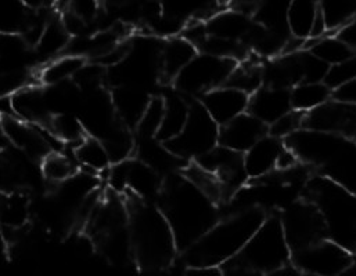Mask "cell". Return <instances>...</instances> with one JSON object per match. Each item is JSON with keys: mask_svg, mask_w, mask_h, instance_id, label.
<instances>
[{"mask_svg": "<svg viewBox=\"0 0 356 276\" xmlns=\"http://www.w3.org/2000/svg\"><path fill=\"white\" fill-rule=\"evenodd\" d=\"M161 203L178 250L186 252L218 223L216 205L186 177L172 178L164 187Z\"/></svg>", "mask_w": 356, "mask_h": 276, "instance_id": "cell-1", "label": "cell"}, {"mask_svg": "<svg viewBox=\"0 0 356 276\" xmlns=\"http://www.w3.org/2000/svg\"><path fill=\"white\" fill-rule=\"evenodd\" d=\"M265 218L262 209L251 207L218 221L186 250V263L188 267H220L241 252Z\"/></svg>", "mask_w": 356, "mask_h": 276, "instance_id": "cell-2", "label": "cell"}, {"mask_svg": "<svg viewBox=\"0 0 356 276\" xmlns=\"http://www.w3.org/2000/svg\"><path fill=\"white\" fill-rule=\"evenodd\" d=\"M134 261L143 270L168 267L177 255V242L170 223L154 206L136 203L129 212Z\"/></svg>", "mask_w": 356, "mask_h": 276, "instance_id": "cell-3", "label": "cell"}, {"mask_svg": "<svg viewBox=\"0 0 356 276\" xmlns=\"http://www.w3.org/2000/svg\"><path fill=\"white\" fill-rule=\"evenodd\" d=\"M308 200L319 210L327 239L350 253L356 252V195L325 175L307 185Z\"/></svg>", "mask_w": 356, "mask_h": 276, "instance_id": "cell-4", "label": "cell"}, {"mask_svg": "<svg viewBox=\"0 0 356 276\" xmlns=\"http://www.w3.org/2000/svg\"><path fill=\"white\" fill-rule=\"evenodd\" d=\"M85 227L97 250L108 261L125 264L134 260L129 216L118 200L113 198L100 199L88 217Z\"/></svg>", "mask_w": 356, "mask_h": 276, "instance_id": "cell-5", "label": "cell"}, {"mask_svg": "<svg viewBox=\"0 0 356 276\" xmlns=\"http://www.w3.org/2000/svg\"><path fill=\"white\" fill-rule=\"evenodd\" d=\"M233 259L265 275L289 266L291 250L286 241L280 218L275 216L266 217L241 252Z\"/></svg>", "mask_w": 356, "mask_h": 276, "instance_id": "cell-6", "label": "cell"}, {"mask_svg": "<svg viewBox=\"0 0 356 276\" xmlns=\"http://www.w3.org/2000/svg\"><path fill=\"white\" fill-rule=\"evenodd\" d=\"M237 67L232 58L197 53L195 57L179 72L174 83L186 96H202L209 90L223 86Z\"/></svg>", "mask_w": 356, "mask_h": 276, "instance_id": "cell-7", "label": "cell"}, {"mask_svg": "<svg viewBox=\"0 0 356 276\" xmlns=\"http://www.w3.org/2000/svg\"><path fill=\"white\" fill-rule=\"evenodd\" d=\"M219 130L220 128L201 103H194L190 105V114L180 135L165 145L180 159L198 160L219 145Z\"/></svg>", "mask_w": 356, "mask_h": 276, "instance_id": "cell-8", "label": "cell"}, {"mask_svg": "<svg viewBox=\"0 0 356 276\" xmlns=\"http://www.w3.org/2000/svg\"><path fill=\"white\" fill-rule=\"evenodd\" d=\"M279 218L291 253L327 238L323 218L308 199L293 202Z\"/></svg>", "mask_w": 356, "mask_h": 276, "instance_id": "cell-9", "label": "cell"}, {"mask_svg": "<svg viewBox=\"0 0 356 276\" xmlns=\"http://www.w3.org/2000/svg\"><path fill=\"white\" fill-rule=\"evenodd\" d=\"M351 138L302 128L284 139L298 160L323 169L333 162L348 145Z\"/></svg>", "mask_w": 356, "mask_h": 276, "instance_id": "cell-10", "label": "cell"}, {"mask_svg": "<svg viewBox=\"0 0 356 276\" xmlns=\"http://www.w3.org/2000/svg\"><path fill=\"white\" fill-rule=\"evenodd\" d=\"M291 260L301 274L340 276L353 261V256L348 250L326 238L291 253Z\"/></svg>", "mask_w": 356, "mask_h": 276, "instance_id": "cell-11", "label": "cell"}, {"mask_svg": "<svg viewBox=\"0 0 356 276\" xmlns=\"http://www.w3.org/2000/svg\"><path fill=\"white\" fill-rule=\"evenodd\" d=\"M108 182L114 191H131L140 199L153 198L161 189L159 173L140 159L117 162L108 171Z\"/></svg>", "mask_w": 356, "mask_h": 276, "instance_id": "cell-12", "label": "cell"}, {"mask_svg": "<svg viewBox=\"0 0 356 276\" xmlns=\"http://www.w3.org/2000/svg\"><path fill=\"white\" fill-rule=\"evenodd\" d=\"M0 129L15 148L35 159H43L50 152H56L54 142H60L43 126L21 121L17 117H1Z\"/></svg>", "mask_w": 356, "mask_h": 276, "instance_id": "cell-13", "label": "cell"}, {"mask_svg": "<svg viewBox=\"0 0 356 276\" xmlns=\"http://www.w3.org/2000/svg\"><path fill=\"white\" fill-rule=\"evenodd\" d=\"M304 128L339 135L343 137L356 136V105L339 100H329L319 108L305 114Z\"/></svg>", "mask_w": 356, "mask_h": 276, "instance_id": "cell-14", "label": "cell"}, {"mask_svg": "<svg viewBox=\"0 0 356 276\" xmlns=\"http://www.w3.org/2000/svg\"><path fill=\"white\" fill-rule=\"evenodd\" d=\"M195 162L219 178L227 196L238 191L245 178H248L244 170L243 153L234 152L222 145L215 146L211 152Z\"/></svg>", "mask_w": 356, "mask_h": 276, "instance_id": "cell-15", "label": "cell"}, {"mask_svg": "<svg viewBox=\"0 0 356 276\" xmlns=\"http://www.w3.org/2000/svg\"><path fill=\"white\" fill-rule=\"evenodd\" d=\"M250 96L230 86H219L201 96V105L215 123L222 128L248 110Z\"/></svg>", "mask_w": 356, "mask_h": 276, "instance_id": "cell-16", "label": "cell"}, {"mask_svg": "<svg viewBox=\"0 0 356 276\" xmlns=\"http://www.w3.org/2000/svg\"><path fill=\"white\" fill-rule=\"evenodd\" d=\"M293 111L289 89L262 86L250 96L247 112L265 126L273 125L276 121Z\"/></svg>", "mask_w": 356, "mask_h": 276, "instance_id": "cell-17", "label": "cell"}, {"mask_svg": "<svg viewBox=\"0 0 356 276\" xmlns=\"http://www.w3.org/2000/svg\"><path fill=\"white\" fill-rule=\"evenodd\" d=\"M204 25L208 36L233 43H241L243 40L250 39L257 26L252 24L248 14L236 8L218 11L204 21Z\"/></svg>", "mask_w": 356, "mask_h": 276, "instance_id": "cell-18", "label": "cell"}, {"mask_svg": "<svg viewBox=\"0 0 356 276\" xmlns=\"http://www.w3.org/2000/svg\"><path fill=\"white\" fill-rule=\"evenodd\" d=\"M284 148V141L265 135L247 152L243 153L244 170L248 178L258 180L276 170L279 156Z\"/></svg>", "mask_w": 356, "mask_h": 276, "instance_id": "cell-19", "label": "cell"}, {"mask_svg": "<svg viewBox=\"0 0 356 276\" xmlns=\"http://www.w3.org/2000/svg\"><path fill=\"white\" fill-rule=\"evenodd\" d=\"M266 128L248 112L237 117L219 130V145L238 153L247 152L259 138L266 135Z\"/></svg>", "mask_w": 356, "mask_h": 276, "instance_id": "cell-20", "label": "cell"}, {"mask_svg": "<svg viewBox=\"0 0 356 276\" xmlns=\"http://www.w3.org/2000/svg\"><path fill=\"white\" fill-rule=\"evenodd\" d=\"M195 46L186 37H172L163 43L160 55V79L174 82L179 72L195 57Z\"/></svg>", "mask_w": 356, "mask_h": 276, "instance_id": "cell-21", "label": "cell"}, {"mask_svg": "<svg viewBox=\"0 0 356 276\" xmlns=\"http://www.w3.org/2000/svg\"><path fill=\"white\" fill-rule=\"evenodd\" d=\"M152 98L134 86H120L111 96V101L118 119L125 126H136Z\"/></svg>", "mask_w": 356, "mask_h": 276, "instance_id": "cell-22", "label": "cell"}, {"mask_svg": "<svg viewBox=\"0 0 356 276\" xmlns=\"http://www.w3.org/2000/svg\"><path fill=\"white\" fill-rule=\"evenodd\" d=\"M218 3L219 0H161V11L174 24L204 21L219 11Z\"/></svg>", "mask_w": 356, "mask_h": 276, "instance_id": "cell-23", "label": "cell"}, {"mask_svg": "<svg viewBox=\"0 0 356 276\" xmlns=\"http://www.w3.org/2000/svg\"><path fill=\"white\" fill-rule=\"evenodd\" d=\"M11 107L14 117L21 121L46 126L51 117L47 112V104L42 93L35 87H22L11 96Z\"/></svg>", "mask_w": 356, "mask_h": 276, "instance_id": "cell-24", "label": "cell"}, {"mask_svg": "<svg viewBox=\"0 0 356 276\" xmlns=\"http://www.w3.org/2000/svg\"><path fill=\"white\" fill-rule=\"evenodd\" d=\"M321 15V0H293L287 14V28L291 36L307 40Z\"/></svg>", "mask_w": 356, "mask_h": 276, "instance_id": "cell-25", "label": "cell"}, {"mask_svg": "<svg viewBox=\"0 0 356 276\" xmlns=\"http://www.w3.org/2000/svg\"><path fill=\"white\" fill-rule=\"evenodd\" d=\"M294 111L309 114L333 97V90L325 82H302L290 89Z\"/></svg>", "mask_w": 356, "mask_h": 276, "instance_id": "cell-26", "label": "cell"}, {"mask_svg": "<svg viewBox=\"0 0 356 276\" xmlns=\"http://www.w3.org/2000/svg\"><path fill=\"white\" fill-rule=\"evenodd\" d=\"M325 177L356 195V141H350L341 153L322 169Z\"/></svg>", "mask_w": 356, "mask_h": 276, "instance_id": "cell-27", "label": "cell"}, {"mask_svg": "<svg viewBox=\"0 0 356 276\" xmlns=\"http://www.w3.org/2000/svg\"><path fill=\"white\" fill-rule=\"evenodd\" d=\"M164 103V118L157 133V138L161 142L167 144L179 136L183 130L190 114V104L179 94L165 97Z\"/></svg>", "mask_w": 356, "mask_h": 276, "instance_id": "cell-28", "label": "cell"}, {"mask_svg": "<svg viewBox=\"0 0 356 276\" xmlns=\"http://www.w3.org/2000/svg\"><path fill=\"white\" fill-rule=\"evenodd\" d=\"M74 155L78 163L90 171H104L110 167L113 159L104 145L97 137H86L75 145Z\"/></svg>", "mask_w": 356, "mask_h": 276, "instance_id": "cell-29", "label": "cell"}, {"mask_svg": "<svg viewBox=\"0 0 356 276\" xmlns=\"http://www.w3.org/2000/svg\"><path fill=\"white\" fill-rule=\"evenodd\" d=\"M305 43H309L307 50L329 67L337 65L355 54L336 33L326 35L315 40L307 39Z\"/></svg>", "mask_w": 356, "mask_h": 276, "instance_id": "cell-30", "label": "cell"}, {"mask_svg": "<svg viewBox=\"0 0 356 276\" xmlns=\"http://www.w3.org/2000/svg\"><path fill=\"white\" fill-rule=\"evenodd\" d=\"M293 0H262L255 10L257 22L265 29L284 36L287 28V14Z\"/></svg>", "mask_w": 356, "mask_h": 276, "instance_id": "cell-31", "label": "cell"}, {"mask_svg": "<svg viewBox=\"0 0 356 276\" xmlns=\"http://www.w3.org/2000/svg\"><path fill=\"white\" fill-rule=\"evenodd\" d=\"M70 43V33L64 24L58 19H51L46 24L39 40L36 42V53L44 58H56L58 54H64Z\"/></svg>", "mask_w": 356, "mask_h": 276, "instance_id": "cell-32", "label": "cell"}, {"mask_svg": "<svg viewBox=\"0 0 356 276\" xmlns=\"http://www.w3.org/2000/svg\"><path fill=\"white\" fill-rule=\"evenodd\" d=\"M31 18V10L22 0H0V33H24Z\"/></svg>", "mask_w": 356, "mask_h": 276, "instance_id": "cell-33", "label": "cell"}, {"mask_svg": "<svg viewBox=\"0 0 356 276\" xmlns=\"http://www.w3.org/2000/svg\"><path fill=\"white\" fill-rule=\"evenodd\" d=\"M29 218V202L22 192L7 193L0 212V228L19 231Z\"/></svg>", "mask_w": 356, "mask_h": 276, "instance_id": "cell-34", "label": "cell"}, {"mask_svg": "<svg viewBox=\"0 0 356 276\" xmlns=\"http://www.w3.org/2000/svg\"><path fill=\"white\" fill-rule=\"evenodd\" d=\"M28 171L17 155L3 149L0 152V192H19L25 185Z\"/></svg>", "mask_w": 356, "mask_h": 276, "instance_id": "cell-35", "label": "cell"}, {"mask_svg": "<svg viewBox=\"0 0 356 276\" xmlns=\"http://www.w3.org/2000/svg\"><path fill=\"white\" fill-rule=\"evenodd\" d=\"M85 58L75 55H61L50 61L40 72V80L44 85H60L71 78H75L78 72L85 67Z\"/></svg>", "mask_w": 356, "mask_h": 276, "instance_id": "cell-36", "label": "cell"}, {"mask_svg": "<svg viewBox=\"0 0 356 276\" xmlns=\"http://www.w3.org/2000/svg\"><path fill=\"white\" fill-rule=\"evenodd\" d=\"M139 156L142 162L153 167L157 173L172 167L180 159L157 137L140 138Z\"/></svg>", "mask_w": 356, "mask_h": 276, "instance_id": "cell-37", "label": "cell"}, {"mask_svg": "<svg viewBox=\"0 0 356 276\" xmlns=\"http://www.w3.org/2000/svg\"><path fill=\"white\" fill-rule=\"evenodd\" d=\"M184 177L205 196H208L215 205L227 198V193L219 178L213 173L201 167L198 163L188 166L186 169Z\"/></svg>", "mask_w": 356, "mask_h": 276, "instance_id": "cell-38", "label": "cell"}, {"mask_svg": "<svg viewBox=\"0 0 356 276\" xmlns=\"http://www.w3.org/2000/svg\"><path fill=\"white\" fill-rule=\"evenodd\" d=\"M321 12L332 33L356 17V0H321Z\"/></svg>", "mask_w": 356, "mask_h": 276, "instance_id": "cell-39", "label": "cell"}, {"mask_svg": "<svg viewBox=\"0 0 356 276\" xmlns=\"http://www.w3.org/2000/svg\"><path fill=\"white\" fill-rule=\"evenodd\" d=\"M262 82H264V71L259 68V65L245 62L243 65L237 64V67L230 74L225 85L234 87L237 90H241L248 96H252L257 90L262 87Z\"/></svg>", "mask_w": 356, "mask_h": 276, "instance_id": "cell-40", "label": "cell"}, {"mask_svg": "<svg viewBox=\"0 0 356 276\" xmlns=\"http://www.w3.org/2000/svg\"><path fill=\"white\" fill-rule=\"evenodd\" d=\"M42 173L47 181L61 184L76 174V164L71 157L56 150L42 159Z\"/></svg>", "mask_w": 356, "mask_h": 276, "instance_id": "cell-41", "label": "cell"}, {"mask_svg": "<svg viewBox=\"0 0 356 276\" xmlns=\"http://www.w3.org/2000/svg\"><path fill=\"white\" fill-rule=\"evenodd\" d=\"M44 129H47L57 139L74 142L75 145L86 137V129L82 122L70 115L51 117Z\"/></svg>", "mask_w": 356, "mask_h": 276, "instance_id": "cell-42", "label": "cell"}, {"mask_svg": "<svg viewBox=\"0 0 356 276\" xmlns=\"http://www.w3.org/2000/svg\"><path fill=\"white\" fill-rule=\"evenodd\" d=\"M164 108H165L164 98L156 97L150 100L146 111L143 112L139 123L136 125L139 137H157V133L160 130V126L164 118Z\"/></svg>", "mask_w": 356, "mask_h": 276, "instance_id": "cell-43", "label": "cell"}, {"mask_svg": "<svg viewBox=\"0 0 356 276\" xmlns=\"http://www.w3.org/2000/svg\"><path fill=\"white\" fill-rule=\"evenodd\" d=\"M356 78V53L353 54L346 61L333 65L329 68L327 76L325 79V83L332 89L336 90L341 87L343 85L351 82Z\"/></svg>", "mask_w": 356, "mask_h": 276, "instance_id": "cell-44", "label": "cell"}, {"mask_svg": "<svg viewBox=\"0 0 356 276\" xmlns=\"http://www.w3.org/2000/svg\"><path fill=\"white\" fill-rule=\"evenodd\" d=\"M304 119L305 114L293 110L291 112H289L287 115H284L283 118H280L269 126V135L284 141L286 138L290 137L291 135L304 128Z\"/></svg>", "mask_w": 356, "mask_h": 276, "instance_id": "cell-45", "label": "cell"}, {"mask_svg": "<svg viewBox=\"0 0 356 276\" xmlns=\"http://www.w3.org/2000/svg\"><path fill=\"white\" fill-rule=\"evenodd\" d=\"M28 76L24 72L0 74V97H10L28 86Z\"/></svg>", "mask_w": 356, "mask_h": 276, "instance_id": "cell-46", "label": "cell"}, {"mask_svg": "<svg viewBox=\"0 0 356 276\" xmlns=\"http://www.w3.org/2000/svg\"><path fill=\"white\" fill-rule=\"evenodd\" d=\"M219 268L222 270L223 276H266L265 274L240 263L236 259H232V260L226 261Z\"/></svg>", "mask_w": 356, "mask_h": 276, "instance_id": "cell-47", "label": "cell"}, {"mask_svg": "<svg viewBox=\"0 0 356 276\" xmlns=\"http://www.w3.org/2000/svg\"><path fill=\"white\" fill-rule=\"evenodd\" d=\"M333 98L346 104L356 105V78L341 87L333 90Z\"/></svg>", "mask_w": 356, "mask_h": 276, "instance_id": "cell-48", "label": "cell"}, {"mask_svg": "<svg viewBox=\"0 0 356 276\" xmlns=\"http://www.w3.org/2000/svg\"><path fill=\"white\" fill-rule=\"evenodd\" d=\"M336 35L354 51L356 53V17H354L351 21H348L346 25H343Z\"/></svg>", "mask_w": 356, "mask_h": 276, "instance_id": "cell-49", "label": "cell"}, {"mask_svg": "<svg viewBox=\"0 0 356 276\" xmlns=\"http://www.w3.org/2000/svg\"><path fill=\"white\" fill-rule=\"evenodd\" d=\"M184 276H223L219 267H188Z\"/></svg>", "mask_w": 356, "mask_h": 276, "instance_id": "cell-50", "label": "cell"}, {"mask_svg": "<svg viewBox=\"0 0 356 276\" xmlns=\"http://www.w3.org/2000/svg\"><path fill=\"white\" fill-rule=\"evenodd\" d=\"M232 1V8H236L238 11H243L245 14H250V12H255L258 4L262 1V0H230Z\"/></svg>", "mask_w": 356, "mask_h": 276, "instance_id": "cell-51", "label": "cell"}, {"mask_svg": "<svg viewBox=\"0 0 356 276\" xmlns=\"http://www.w3.org/2000/svg\"><path fill=\"white\" fill-rule=\"evenodd\" d=\"M29 8H43L49 6H56L60 0H22Z\"/></svg>", "mask_w": 356, "mask_h": 276, "instance_id": "cell-52", "label": "cell"}, {"mask_svg": "<svg viewBox=\"0 0 356 276\" xmlns=\"http://www.w3.org/2000/svg\"><path fill=\"white\" fill-rule=\"evenodd\" d=\"M266 276H302V274L296 268V267H291V266H286L272 274Z\"/></svg>", "mask_w": 356, "mask_h": 276, "instance_id": "cell-53", "label": "cell"}, {"mask_svg": "<svg viewBox=\"0 0 356 276\" xmlns=\"http://www.w3.org/2000/svg\"><path fill=\"white\" fill-rule=\"evenodd\" d=\"M340 276H356V260H353L350 266L340 274Z\"/></svg>", "mask_w": 356, "mask_h": 276, "instance_id": "cell-54", "label": "cell"}, {"mask_svg": "<svg viewBox=\"0 0 356 276\" xmlns=\"http://www.w3.org/2000/svg\"><path fill=\"white\" fill-rule=\"evenodd\" d=\"M4 249H6V241H4L3 231H1V228H0V257L4 255Z\"/></svg>", "mask_w": 356, "mask_h": 276, "instance_id": "cell-55", "label": "cell"}, {"mask_svg": "<svg viewBox=\"0 0 356 276\" xmlns=\"http://www.w3.org/2000/svg\"><path fill=\"white\" fill-rule=\"evenodd\" d=\"M6 196H7V193H6V192H0V212H1V207H3V205H4Z\"/></svg>", "mask_w": 356, "mask_h": 276, "instance_id": "cell-56", "label": "cell"}, {"mask_svg": "<svg viewBox=\"0 0 356 276\" xmlns=\"http://www.w3.org/2000/svg\"><path fill=\"white\" fill-rule=\"evenodd\" d=\"M4 135H3V132H1V129H0V152L4 149Z\"/></svg>", "mask_w": 356, "mask_h": 276, "instance_id": "cell-57", "label": "cell"}, {"mask_svg": "<svg viewBox=\"0 0 356 276\" xmlns=\"http://www.w3.org/2000/svg\"><path fill=\"white\" fill-rule=\"evenodd\" d=\"M219 1H226V0H219Z\"/></svg>", "mask_w": 356, "mask_h": 276, "instance_id": "cell-58", "label": "cell"}, {"mask_svg": "<svg viewBox=\"0 0 356 276\" xmlns=\"http://www.w3.org/2000/svg\"><path fill=\"white\" fill-rule=\"evenodd\" d=\"M355 138H356V136H355Z\"/></svg>", "mask_w": 356, "mask_h": 276, "instance_id": "cell-59", "label": "cell"}]
</instances>
